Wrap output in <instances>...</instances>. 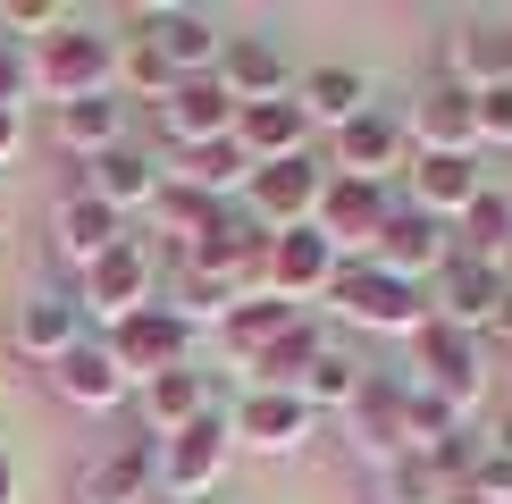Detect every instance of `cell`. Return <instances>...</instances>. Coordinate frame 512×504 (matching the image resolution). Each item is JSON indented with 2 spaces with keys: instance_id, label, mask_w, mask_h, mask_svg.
I'll return each mask as SVG.
<instances>
[{
  "instance_id": "obj_1",
  "label": "cell",
  "mask_w": 512,
  "mask_h": 504,
  "mask_svg": "<svg viewBox=\"0 0 512 504\" xmlns=\"http://www.w3.org/2000/svg\"><path fill=\"white\" fill-rule=\"evenodd\" d=\"M34 84H51V101H84V93H118V34L84 26V17H59L51 34L26 51Z\"/></svg>"
},
{
  "instance_id": "obj_2",
  "label": "cell",
  "mask_w": 512,
  "mask_h": 504,
  "mask_svg": "<svg viewBox=\"0 0 512 504\" xmlns=\"http://www.w3.org/2000/svg\"><path fill=\"white\" fill-rule=\"evenodd\" d=\"M328 303L345 311L353 328H378V336H412L420 320H429V294L403 286V278H387L378 261H345V269L328 278Z\"/></svg>"
},
{
  "instance_id": "obj_3",
  "label": "cell",
  "mask_w": 512,
  "mask_h": 504,
  "mask_svg": "<svg viewBox=\"0 0 512 504\" xmlns=\"http://www.w3.org/2000/svg\"><path fill=\"white\" fill-rule=\"evenodd\" d=\"M101 345L118 353L126 387H143V378H160V370H185V362H194V328H185V311H177V303H143V311H126V320L101 336Z\"/></svg>"
},
{
  "instance_id": "obj_4",
  "label": "cell",
  "mask_w": 512,
  "mask_h": 504,
  "mask_svg": "<svg viewBox=\"0 0 512 504\" xmlns=\"http://www.w3.org/2000/svg\"><path fill=\"white\" fill-rule=\"evenodd\" d=\"M412 370H420L412 387H429L437 404H454V412L471 404L479 378H487V370H479V336H471V328H454V320H437V311L412 328Z\"/></svg>"
},
{
  "instance_id": "obj_5",
  "label": "cell",
  "mask_w": 512,
  "mask_h": 504,
  "mask_svg": "<svg viewBox=\"0 0 512 504\" xmlns=\"http://www.w3.org/2000/svg\"><path fill=\"white\" fill-rule=\"evenodd\" d=\"M412 152V126H403L387 101H370L361 118H345L328 135V177H361V185H387V168H403Z\"/></svg>"
},
{
  "instance_id": "obj_6",
  "label": "cell",
  "mask_w": 512,
  "mask_h": 504,
  "mask_svg": "<svg viewBox=\"0 0 512 504\" xmlns=\"http://www.w3.org/2000/svg\"><path fill=\"white\" fill-rule=\"evenodd\" d=\"M227 462H236V437H227V420L210 412V420H194V429L160 437V496L202 504V496L227 479Z\"/></svg>"
},
{
  "instance_id": "obj_7",
  "label": "cell",
  "mask_w": 512,
  "mask_h": 504,
  "mask_svg": "<svg viewBox=\"0 0 512 504\" xmlns=\"http://www.w3.org/2000/svg\"><path fill=\"white\" fill-rule=\"evenodd\" d=\"M370 261L387 269V278H403V286H429L437 269L454 261V227L429 219V210H412V202H395L387 227H378V244H370Z\"/></svg>"
},
{
  "instance_id": "obj_8",
  "label": "cell",
  "mask_w": 512,
  "mask_h": 504,
  "mask_svg": "<svg viewBox=\"0 0 512 504\" xmlns=\"http://www.w3.org/2000/svg\"><path fill=\"white\" fill-rule=\"evenodd\" d=\"M160 496V437H110L76 471V504H152Z\"/></svg>"
},
{
  "instance_id": "obj_9",
  "label": "cell",
  "mask_w": 512,
  "mask_h": 504,
  "mask_svg": "<svg viewBox=\"0 0 512 504\" xmlns=\"http://www.w3.org/2000/svg\"><path fill=\"white\" fill-rule=\"evenodd\" d=\"M152 244H143V236H126V244H110V252H101V261L93 269H84V286H76V303L84 311H93V320H126V311H143V303H152Z\"/></svg>"
},
{
  "instance_id": "obj_10",
  "label": "cell",
  "mask_w": 512,
  "mask_h": 504,
  "mask_svg": "<svg viewBox=\"0 0 512 504\" xmlns=\"http://www.w3.org/2000/svg\"><path fill=\"white\" fill-rule=\"evenodd\" d=\"M319 185H328V168H319L311 152H303V160H269V168H252V185H244V210L269 227V236H286V227H311V210H319Z\"/></svg>"
},
{
  "instance_id": "obj_11",
  "label": "cell",
  "mask_w": 512,
  "mask_h": 504,
  "mask_svg": "<svg viewBox=\"0 0 512 504\" xmlns=\"http://www.w3.org/2000/svg\"><path fill=\"white\" fill-rule=\"evenodd\" d=\"M311 429H319V412H311L294 387H244L236 420H227V437H236V446H252V454H294Z\"/></svg>"
},
{
  "instance_id": "obj_12",
  "label": "cell",
  "mask_w": 512,
  "mask_h": 504,
  "mask_svg": "<svg viewBox=\"0 0 512 504\" xmlns=\"http://www.w3.org/2000/svg\"><path fill=\"white\" fill-rule=\"evenodd\" d=\"M160 135L177 143V152H194V143H227L236 135V93H227L219 76H177V93L160 101Z\"/></svg>"
},
{
  "instance_id": "obj_13",
  "label": "cell",
  "mask_w": 512,
  "mask_h": 504,
  "mask_svg": "<svg viewBox=\"0 0 512 504\" xmlns=\"http://www.w3.org/2000/svg\"><path fill=\"white\" fill-rule=\"evenodd\" d=\"M353 446L370 454V462H395V454H412V378H378L370 370V387L353 395Z\"/></svg>"
},
{
  "instance_id": "obj_14",
  "label": "cell",
  "mask_w": 512,
  "mask_h": 504,
  "mask_svg": "<svg viewBox=\"0 0 512 504\" xmlns=\"http://www.w3.org/2000/svg\"><path fill=\"white\" fill-rule=\"evenodd\" d=\"M387 210H395V194L387 185H361V177H328L319 185V210H311V227L328 236L336 252H370L378 244V227H387Z\"/></svg>"
},
{
  "instance_id": "obj_15",
  "label": "cell",
  "mask_w": 512,
  "mask_h": 504,
  "mask_svg": "<svg viewBox=\"0 0 512 504\" xmlns=\"http://www.w3.org/2000/svg\"><path fill=\"white\" fill-rule=\"evenodd\" d=\"M336 269H345V252L319 236V227H286V236H269L261 286H269V294H286V303H303V294H328Z\"/></svg>"
},
{
  "instance_id": "obj_16",
  "label": "cell",
  "mask_w": 512,
  "mask_h": 504,
  "mask_svg": "<svg viewBox=\"0 0 512 504\" xmlns=\"http://www.w3.org/2000/svg\"><path fill=\"white\" fill-rule=\"evenodd\" d=\"M403 126H412L420 152H479V93L462 76H437L429 93L412 101V118H403Z\"/></svg>"
},
{
  "instance_id": "obj_17",
  "label": "cell",
  "mask_w": 512,
  "mask_h": 504,
  "mask_svg": "<svg viewBox=\"0 0 512 504\" xmlns=\"http://www.w3.org/2000/svg\"><path fill=\"white\" fill-rule=\"evenodd\" d=\"M160 185H168V168H160L152 152H135V143H110V152H101V160H84L76 194L110 202L118 219H126V210H152V202H160Z\"/></svg>"
},
{
  "instance_id": "obj_18",
  "label": "cell",
  "mask_w": 512,
  "mask_h": 504,
  "mask_svg": "<svg viewBox=\"0 0 512 504\" xmlns=\"http://www.w3.org/2000/svg\"><path fill=\"white\" fill-rule=\"evenodd\" d=\"M17 353H26V362H59V353H76L84 345V303L68 286H34L26 303H17Z\"/></svg>"
},
{
  "instance_id": "obj_19",
  "label": "cell",
  "mask_w": 512,
  "mask_h": 504,
  "mask_svg": "<svg viewBox=\"0 0 512 504\" xmlns=\"http://www.w3.org/2000/svg\"><path fill=\"white\" fill-rule=\"evenodd\" d=\"M135 42H152L177 76H210V68H219V51H227L219 17H202V9H152L135 26Z\"/></svg>"
},
{
  "instance_id": "obj_20",
  "label": "cell",
  "mask_w": 512,
  "mask_h": 504,
  "mask_svg": "<svg viewBox=\"0 0 512 504\" xmlns=\"http://www.w3.org/2000/svg\"><path fill=\"white\" fill-rule=\"evenodd\" d=\"M236 93V110H252V101H286L294 93V68H286V51H277L269 34H227V51H219V68H210Z\"/></svg>"
},
{
  "instance_id": "obj_21",
  "label": "cell",
  "mask_w": 512,
  "mask_h": 504,
  "mask_svg": "<svg viewBox=\"0 0 512 504\" xmlns=\"http://www.w3.org/2000/svg\"><path fill=\"white\" fill-rule=\"evenodd\" d=\"M479 194H487L479 152H412V210H429V219L454 227Z\"/></svg>"
},
{
  "instance_id": "obj_22",
  "label": "cell",
  "mask_w": 512,
  "mask_h": 504,
  "mask_svg": "<svg viewBox=\"0 0 512 504\" xmlns=\"http://www.w3.org/2000/svg\"><path fill=\"white\" fill-rule=\"evenodd\" d=\"M51 387L68 395L76 412H118V404H126V370H118V353L101 345V336H84L76 353H59V362H51Z\"/></svg>"
},
{
  "instance_id": "obj_23",
  "label": "cell",
  "mask_w": 512,
  "mask_h": 504,
  "mask_svg": "<svg viewBox=\"0 0 512 504\" xmlns=\"http://www.w3.org/2000/svg\"><path fill=\"white\" fill-rule=\"evenodd\" d=\"M496 303H504V269H496V261H445V269H437V303H429L437 320H454V328L487 336Z\"/></svg>"
},
{
  "instance_id": "obj_24",
  "label": "cell",
  "mask_w": 512,
  "mask_h": 504,
  "mask_svg": "<svg viewBox=\"0 0 512 504\" xmlns=\"http://www.w3.org/2000/svg\"><path fill=\"white\" fill-rule=\"evenodd\" d=\"M236 143H244V160L252 168H269V160H303V143H311V110L303 101H252V110H236Z\"/></svg>"
},
{
  "instance_id": "obj_25",
  "label": "cell",
  "mask_w": 512,
  "mask_h": 504,
  "mask_svg": "<svg viewBox=\"0 0 512 504\" xmlns=\"http://www.w3.org/2000/svg\"><path fill=\"white\" fill-rule=\"evenodd\" d=\"M135 404H143V429H152V437H177V429H194V420H210V378L194 362L160 370V378L135 387Z\"/></svg>"
},
{
  "instance_id": "obj_26",
  "label": "cell",
  "mask_w": 512,
  "mask_h": 504,
  "mask_svg": "<svg viewBox=\"0 0 512 504\" xmlns=\"http://www.w3.org/2000/svg\"><path fill=\"white\" fill-rule=\"evenodd\" d=\"M51 135L76 160H101L110 143H126V93H84V101H51Z\"/></svg>"
},
{
  "instance_id": "obj_27",
  "label": "cell",
  "mask_w": 512,
  "mask_h": 504,
  "mask_svg": "<svg viewBox=\"0 0 512 504\" xmlns=\"http://www.w3.org/2000/svg\"><path fill=\"white\" fill-rule=\"evenodd\" d=\"M168 185H185V194H210V202H236L244 185H252V160H244V143H236V135H227V143H194V152H177Z\"/></svg>"
},
{
  "instance_id": "obj_28",
  "label": "cell",
  "mask_w": 512,
  "mask_h": 504,
  "mask_svg": "<svg viewBox=\"0 0 512 504\" xmlns=\"http://www.w3.org/2000/svg\"><path fill=\"white\" fill-rule=\"evenodd\" d=\"M294 320H303V303H286V294L261 286V294H244V303L219 320V336H227V353H236V362H252V353H269Z\"/></svg>"
},
{
  "instance_id": "obj_29",
  "label": "cell",
  "mask_w": 512,
  "mask_h": 504,
  "mask_svg": "<svg viewBox=\"0 0 512 504\" xmlns=\"http://www.w3.org/2000/svg\"><path fill=\"white\" fill-rule=\"evenodd\" d=\"M110 244H126V219H118L110 202H93V194H68V202H59V252H68L76 269H93Z\"/></svg>"
},
{
  "instance_id": "obj_30",
  "label": "cell",
  "mask_w": 512,
  "mask_h": 504,
  "mask_svg": "<svg viewBox=\"0 0 512 504\" xmlns=\"http://www.w3.org/2000/svg\"><path fill=\"white\" fill-rule=\"evenodd\" d=\"M294 101L311 110V126H328V135H336L345 118L370 110V76H361V68H336V59H328V68H311L303 84H294Z\"/></svg>"
},
{
  "instance_id": "obj_31",
  "label": "cell",
  "mask_w": 512,
  "mask_h": 504,
  "mask_svg": "<svg viewBox=\"0 0 512 504\" xmlns=\"http://www.w3.org/2000/svg\"><path fill=\"white\" fill-rule=\"evenodd\" d=\"M504 244H512V194L487 185V194L454 219V261H504Z\"/></svg>"
},
{
  "instance_id": "obj_32",
  "label": "cell",
  "mask_w": 512,
  "mask_h": 504,
  "mask_svg": "<svg viewBox=\"0 0 512 504\" xmlns=\"http://www.w3.org/2000/svg\"><path fill=\"white\" fill-rule=\"evenodd\" d=\"M361 387H370V370H361L353 353H336V345H319V362L303 370V387H294V395H303L311 412H353V395H361Z\"/></svg>"
},
{
  "instance_id": "obj_33",
  "label": "cell",
  "mask_w": 512,
  "mask_h": 504,
  "mask_svg": "<svg viewBox=\"0 0 512 504\" xmlns=\"http://www.w3.org/2000/svg\"><path fill=\"white\" fill-rule=\"evenodd\" d=\"M311 362H319V328H311V320H294L269 353H252L244 370H252V387H303V370H311Z\"/></svg>"
},
{
  "instance_id": "obj_34",
  "label": "cell",
  "mask_w": 512,
  "mask_h": 504,
  "mask_svg": "<svg viewBox=\"0 0 512 504\" xmlns=\"http://www.w3.org/2000/svg\"><path fill=\"white\" fill-rule=\"evenodd\" d=\"M118 93H135V101H160L177 93V68H168V59L152 51V42H135V34H118Z\"/></svg>"
},
{
  "instance_id": "obj_35",
  "label": "cell",
  "mask_w": 512,
  "mask_h": 504,
  "mask_svg": "<svg viewBox=\"0 0 512 504\" xmlns=\"http://www.w3.org/2000/svg\"><path fill=\"white\" fill-rule=\"evenodd\" d=\"M160 236H177V252L185 244H202V227L210 219H219V202H210V194H185V185H160Z\"/></svg>"
},
{
  "instance_id": "obj_36",
  "label": "cell",
  "mask_w": 512,
  "mask_h": 504,
  "mask_svg": "<svg viewBox=\"0 0 512 504\" xmlns=\"http://www.w3.org/2000/svg\"><path fill=\"white\" fill-rule=\"evenodd\" d=\"M59 26V0H0V42H17V34H51Z\"/></svg>"
},
{
  "instance_id": "obj_37",
  "label": "cell",
  "mask_w": 512,
  "mask_h": 504,
  "mask_svg": "<svg viewBox=\"0 0 512 504\" xmlns=\"http://www.w3.org/2000/svg\"><path fill=\"white\" fill-rule=\"evenodd\" d=\"M479 143H512V84H479Z\"/></svg>"
},
{
  "instance_id": "obj_38",
  "label": "cell",
  "mask_w": 512,
  "mask_h": 504,
  "mask_svg": "<svg viewBox=\"0 0 512 504\" xmlns=\"http://www.w3.org/2000/svg\"><path fill=\"white\" fill-rule=\"evenodd\" d=\"M26 84H34L26 51H17V42H0V110H17V101H26Z\"/></svg>"
},
{
  "instance_id": "obj_39",
  "label": "cell",
  "mask_w": 512,
  "mask_h": 504,
  "mask_svg": "<svg viewBox=\"0 0 512 504\" xmlns=\"http://www.w3.org/2000/svg\"><path fill=\"white\" fill-rule=\"evenodd\" d=\"M17 143H26V110H0V160H9Z\"/></svg>"
},
{
  "instance_id": "obj_40",
  "label": "cell",
  "mask_w": 512,
  "mask_h": 504,
  "mask_svg": "<svg viewBox=\"0 0 512 504\" xmlns=\"http://www.w3.org/2000/svg\"><path fill=\"white\" fill-rule=\"evenodd\" d=\"M487 336H496V345L512 353V286H504V303H496V320H487Z\"/></svg>"
},
{
  "instance_id": "obj_41",
  "label": "cell",
  "mask_w": 512,
  "mask_h": 504,
  "mask_svg": "<svg viewBox=\"0 0 512 504\" xmlns=\"http://www.w3.org/2000/svg\"><path fill=\"white\" fill-rule=\"evenodd\" d=\"M0 504H17V462H9V446H0Z\"/></svg>"
},
{
  "instance_id": "obj_42",
  "label": "cell",
  "mask_w": 512,
  "mask_h": 504,
  "mask_svg": "<svg viewBox=\"0 0 512 504\" xmlns=\"http://www.w3.org/2000/svg\"><path fill=\"white\" fill-rule=\"evenodd\" d=\"M496 446H512V395H504V429H496Z\"/></svg>"
},
{
  "instance_id": "obj_43",
  "label": "cell",
  "mask_w": 512,
  "mask_h": 504,
  "mask_svg": "<svg viewBox=\"0 0 512 504\" xmlns=\"http://www.w3.org/2000/svg\"><path fill=\"white\" fill-rule=\"evenodd\" d=\"M496 269H504V286H512V244H504V261H496Z\"/></svg>"
},
{
  "instance_id": "obj_44",
  "label": "cell",
  "mask_w": 512,
  "mask_h": 504,
  "mask_svg": "<svg viewBox=\"0 0 512 504\" xmlns=\"http://www.w3.org/2000/svg\"><path fill=\"white\" fill-rule=\"evenodd\" d=\"M152 504H177V496H152Z\"/></svg>"
},
{
  "instance_id": "obj_45",
  "label": "cell",
  "mask_w": 512,
  "mask_h": 504,
  "mask_svg": "<svg viewBox=\"0 0 512 504\" xmlns=\"http://www.w3.org/2000/svg\"><path fill=\"white\" fill-rule=\"evenodd\" d=\"M504 34H512V26H504Z\"/></svg>"
}]
</instances>
